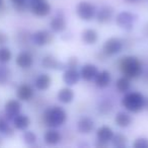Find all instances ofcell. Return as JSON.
<instances>
[{
    "mask_svg": "<svg viewBox=\"0 0 148 148\" xmlns=\"http://www.w3.org/2000/svg\"><path fill=\"white\" fill-rule=\"evenodd\" d=\"M119 69L124 76L136 79L142 75V63L135 56H125L119 61Z\"/></svg>",
    "mask_w": 148,
    "mask_h": 148,
    "instance_id": "cell-1",
    "label": "cell"
},
{
    "mask_svg": "<svg viewBox=\"0 0 148 148\" xmlns=\"http://www.w3.org/2000/svg\"><path fill=\"white\" fill-rule=\"evenodd\" d=\"M67 121V113L60 106H53L45 110L43 113V122L49 128H58Z\"/></svg>",
    "mask_w": 148,
    "mask_h": 148,
    "instance_id": "cell-2",
    "label": "cell"
},
{
    "mask_svg": "<svg viewBox=\"0 0 148 148\" xmlns=\"http://www.w3.org/2000/svg\"><path fill=\"white\" fill-rule=\"evenodd\" d=\"M121 103L127 112L137 114L145 109V97L139 91H128L123 97Z\"/></svg>",
    "mask_w": 148,
    "mask_h": 148,
    "instance_id": "cell-3",
    "label": "cell"
},
{
    "mask_svg": "<svg viewBox=\"0 0 148 148\" xmlns=\"http://www.w3.org/2000/svg\"><path fill=\"white\" fill-rule=\"evenodd\" d=\"M124 44L123 41L119 38L112 37L108 39L103 45V54L107 57H112V56L118 55L121 53L123 50Z\"/></svg>",
    "mask_w": 148,
    "mask_h": 148,
    "instance_id": "cell-4",
    "label": "cell"
},
{
    "mask_svg": "<svg viewBox=\"0 0 148 148\" xmlns=\"http://www.w3.org/2000/svg\"><path fill=\"white\" fill-rule=\"evenodd\" d=\"M76 13L81 21H90L95 17L97 8L88 1H80L76 6Z\"/></svg>",
    "mask_w": 148,
    "mask_h": 148,
    "instance_id": "cell-5",
    "label": "cell"
},
{
    "mask_svg": "<svg viewBox=\"0 0 148 148\" xmlns=\"http://www.w3.org/2000/svg\"><path fill=\"white\" fill-rule=\"evenodd\" d=\"M136 21H137V15L130 11H121L116 16V23L119 25V27L126 31L133 29Z\"/></svg>",
    "mask_w": 148,
    "mask_h": 148,
    "instance_id": "cell-6",
    "label": "cell"
},
{
    "mask_svg": "<svg viewBox=\"0 0 148 148\" xmlns=\"http://www.w3.org/2000/svg\"><path fill=\"white\" fill-rule=\"evenodd\" d=\"M54 39L55 37L52 34V32L47 31V29H40V31L35 32L31 37L32 42L38 47L50 45L54 42Z\"/></svg>",
    "mask_w": 148,
    "mask_h": 148,
    "instance_id": "cell-7",
    "label": "cell"
},
{
    "mask_svg": "<svg viewBox=\"0 0 148 148\" xmlns=\"http://www.w3.org/2000/svg\"><path fill=\"white\" fill-rule=\"evenodd\" d=\"M21 111V103L17 99H9L5 103L4 106V114L5 118L8 121H12L13 118L16 117Z\"/></svg>",
    "mask_w": 148,
    "mask_h": 148,
    "instance_id": "cell-8",
    "label": "cell"
},
{
    "mask_svg": "<svg viewBox=\"0 0 148 148\" xmlns=\"http://www.w3.org/2000/svg\"><path fill=\"white\" fill-rule=\"evenodd\" d=\"M29 9H31L32 13L38 17H44L50 14L52 10V7L50 3L47 1H40V2H35L29 4Z\"/></svg>",
    "mask_w": 148,
    "mask_h": 148,
    "instance_id": "cell-9",
    "label": "cell"
},
{
    "mask_svg": "<svg viewBox=\"0 0 148 148\" xmlns=\"http://www.w3.org/2000/svg\"><path fill=\"white\" fill-rule=\"evenodd\" d=\"M41 64L43 68H45V69H50V70H62L66 68L65 64L58 61L53 55L44 56L41 61Z\"/></svg>",
    "mask_w": 148,
    "mask_h": 148,
    "instance_id": "cell-10",
    "label": "cell"
},
{
    "mask_svg": "<svg viewBox=\"0 0 148 148\" xmlns=\"http://www.w3.org/2000/svg\"><path fill=\"white\" fill-rule=\"evenodd\" d=\"M114 12L115 11H114L113 7L109 6V5H105L95 13L97 21L101 25H106V23H110L114 17Z\"/></svg>",
    "mask_w": 148,
    "mask_h": 148,
    "instance_id": "cell-11",
    "label": "cell"
},
{
    "mask_svg": "<svg viewBox=\"0 0 148 148\" xmlns=\"http://www.w3.org/2000/svg\"><path fill=\"white\" fill-rule=\"evenodd\" d=\"M80 80V73L75 68H66L63 73V81L67 86H73Z\"/></svg>",
    "mask_w": 148,
    "mask_h": 148,
    "instance_id": "cell-12",
    "label": "cell"
},
{
    "mask_svg": "<svg viewBox=\"0 0 148 148\" xmlns=\"http://www.w3.org/2000/svg\"><path fill=\"white\" fill-rule=\"evenodd\" d=\"M15 64L21 69H29L34 64V57L29 52L23 51L17 54L15 58Z\"/></svg>",
    "mask_w": 148,
    "mask_h": 148,
    "instance_id": "cell-13",
    "label": "cell"
},
{
    "mask_svg": "<svg viewBox=\"0 0 148 148\" xmlns=\"http://www.w3.org/2000/svg\"><path fill=\"white\" fill-rule=\"evenodd\" d=\"M34 95H35V90L33 86H31L27 83H23L18 85L16 89V97L21 101H29L34 97Z\"/></svg>",
    "mask_w": 148,
    "mask_h": 148,
    "instance_id": "cell-14",
    "label": "cell"
},
{
    "mask_svg": "<svg viewBox=\"0 0 148 148\" xmlns=\"http://www.w3.org/2000/svg\"><path fill=\"white\" fill-rule=\"evenodd\" d=\"M95 121L89 117H81L77 122V131L80 134H90L95 130Z\"/></svg>",
    "mask_w": 148,
    "mask_h": 148,
    "instance_id": "cell-15",
    "label": "cell"
},
{
    "mask_svg": "<svg viewBox=\"0 0 148 148\" xmlns=\"http://www.w3.org/2000/svg\"><path fill=\"white\" fill-rule=\"evenodd\" d=\"M95 84L97 85L99 88H107L110 85L112 81V75L111 72L108 71V70H101V71H99L95 77Z\"/></svg>",
    "mask_w": 148,
    "mask_h": 148,
    "instance_id": "cell-16",
    "label": "cell"
},
{
    "mask_svg": "<svg viewBox=\"0 0 148 148\" xmlns=\"http://www.w3.org/2000/svg\"><path fill=\"white\" fill-rule=\"evenodd\" d=\"M97 72H99V69L95 64L87 63L81 67L79 73H80V78H82L84 81H92Z\"/></svg>",
    "mask_w": 148,
    "mask_h": 148,
    "instance_id": "cell-17",
    "label": "cell"
},
{
    "mask_svg": "<svg viewBox=\"0 0 148 148\" xmlns=\"http://www.w3.org/2000/svg\"><path fill=\"white\" fill-rule=\"evenodd\" d=\"M62 140V135L56 128H50L44 134V142L49 146H54L60 143Z\"/></svg>",
    "mask_w": 148,
    "mask_h": 148,
    "instance_id": "cell-18",
    "label": "cell"
},
{
    "mask_svg": "<svg viewBox=\"0 0 148 148\" xmlns=\"http://www.w3.org/2000/svg\"><path fill=\"white\" fill-rule=\"evenodd\" d=\"M67 27V23L63 14H56L53 18L50 21V29L54 33H62Z\"/></svg>",
    "mask_w": 148,
    "mask_h": 148,
    "instance_id": "cell-19",
    "label": "cell"
},
{
    "mask_svg": "<svg viewBox=\"0 0 148 148\" xmlns=\"http://www.w3.org/2000/svg\"><path fill=\"white\" fill-rule=\"evenodd\" d=\"M52 78L49 74L42 73L38 75L35 79V87L40 91H45L51 86Z\"/></svg>",
    "mask_w": 148,
    "mask_h": 148,
    "instance_id": "cell-20",
    "label": "cell"
},
{
    "mask_svg": "<svg viewBox=\"0 0 148 148\" xmlns=\"http://www.w3.org/2000/svg\"><path fill=\"white\" fill-rule=\"evenodd\" d=\"M114 131L109 126H101L97 130V141L103 142V143L109 144L111 142L112 138L114 136Z\"/></svg>",
    "mask_w": 148,
    "mask_h": 148,
    "instance_id": "cell-21",
    "label": "cell"
},
{
    "mask_svg": "<svg viewBox=\"0 0 148 148\" xmlns=\"http://www.w3.org/2000/svg\"><path fill=\"white\" fill-rule=\"evenodd\" d=\"M74 91L72 88H70L69 86L63 87L61 88L57 93V99L63 105H68V103H72L74 99Z\"/></svg>",
    "mask_w": 148,
    "mask_h": 148,
    "instance_id": "cell-22",
    "label": "cell"
},
{
    "mask_svg": "<svg viewBox=\"0 0 148 148\" xmlns=\"http://www.w3.org/2000/svg\"><path fill=\"white\" fill-rule=\"evenodd\" d=\"M99 40V34L93 29H86L81 33V41L85 45H95Z\"/></svg>",
    "mask_w": 148,
    "mask_h": 148,
    "instance_id": "cell-23",
    "label": "cell"
},
{
    "mask_svg": "<svg viewBox=\"0 0 148 148\" xmlns=\"http://www.w3.org/2000/svg\"><path fill=\"white\" fill-rule=\"evenodd\" d=\"M13 127L17 130H21L25 131L31 125V119L29 117H27V115H23V114H18L16 117L13 118Z\"/></svg>",
    "mask_w": 148,
    "mask_h": 148,
    "instance_id": "cell-24",
    "label": "cell"
},
{
    "mask_svg": "<svg viewBox=\"0 0 148 148\" xmlns=\"http://www.w3.org/2000/svg\"><path fill=\"white\" fill-rule=\"evenodd\" d=\"M132 117L127 112H119L115 116V124L119 128H127L132 124Z\"/></svg>",
    "mask_w": 148,
    "mask_h": 148,
    "instance_id": "cell-25",
    "label": "cell"
},
{
    "mask_svg": "<svg viewBox=\"0 0 148 148\" xmlns=\"http://www.w3.org/2000/svg\"><path fill=\"white\" fill-rule=\"evenodd\" d=\"M130 87H131V83H130V79L126 76H122L117 79L116 81V89L118 92L120 93H126L129 91Z\"/></svg>",
    "mask_w": 148,
    "mask_h": 148,
    "instance_id": "cell-26",
    "label": "cell"
},
{
    "mask_svg": "<svg viewBox=\"0 0 148 148\" xmlns=\"http://www.w3.org/2000/svg\"><path fill=\"white\" fill-rule=\"evenodd\" d=\"M111 142H112V145H113L114 147L123 148V147H125V146L127 145L128 138H127V136H125L124 134L117 133V134H114Z\"/></svg>",
    "mask_w": 148,
    "mask_h": 148,
    "instance_id": "cell-27",
    "label": "cell"
},
{
    "mask_svg": "<svg viewBox=\"0 0 148 148\" xmlns=\"http://www.w3.org/2000/svg\"><path fill=\"white\" fill-rule=\"evenodd\" d=\"M0 133L6 137H11L14 134V130L8 124V120L6 118H0Z\"/></svg>",
    "mask_w": 148,
    "mask_h": 148,
    "instance_id": "cell-28",
    "label": "cell"
},
{
    "mask_svg": "<svg viewBox=\"0 0 148 148\" xmlns=\"http://www.w3.org/2000/svg\"><path fill=\"white\" fill-rule=\"evenodd\" d=\"M11 76V71L5 64H0V85L6 84Z\"/></svg>",
    "mask_w": 148,
    "mask_h": 148,
    "instance_id": "cell-29",
    "label": "cell"
},
{
    "mask_svg": "<svg viewBox=\"0 0 148 148\" xmlns=\"http://www.w3.org/2000/svg\"><path fill=\"white\" fill-rule=\"evenodd\" d=\"M12 58V53L10 49L4 46H0V64H6Z\"/></svg>",
    "mask_w": 148,
    "mask_h": 148,
    "instance_id": "cell-30",
    "label": "cell"
},
{
    "mask_svg": "<svg viewBox=\"0 0 148 148\" xmlns=\"http://www.w3.org/2000/svg\"><path fill=\"white\" fill-rule=\"evenodd\" d=\"M114 106L113 103H112L111 101H101V103H99V107H97V109H99V112L101 114H103V115H107V114L111 113V111L113 110Z\"/></svg>",
    "mask_w": 148,
    "mask_h": 148,
    "instance_id": "cell-31",
    "label": "cell"
},
{
    "mask_svg": "<svg viewBox=\"0 0 148 148\" xmlns=\"http://www.w3.org/2000/svg\"><path fill=\"white\" fill-rule=\"evenodd\" d=\"M23 139L27 145H34L37 142V135L33 131H25L23 135Z\"/></svg>",
    "mask_w": 148,
    "mask_h": 148,
    "instance_id": "cell-32",
    "label": "cell"
},
{
    "mask_svg": "<svg viewBox=\"0 0 148 148\" xmlns=\"http://www.w3.org/2000/svg\"><path fill=\"white\" fill-rule=\"evenodd\" d=\"M133 147L135 148H148V139L145 137H139L133 142Z\"/></svg>",
    "mask_w": 148,
    "mask_h": 148,
    "instance_id": "cell-33",
    "label": "cell"
},
{
    "mask_svg": "<svg viewBox=\"0 0 148 148\" xmlns=\"http://www.w3.org/2000/svg\"><path fill=\"white\" fill-rule=\"evenodd\" d=\"M10 2L18 11H25L27 7V0H10Z\"/></svg>",
    "mask_w": 148,
    "mask_h": 148,
    "instance_id": "cell-34",
    "label": "cell"
},
{
    "mask_svg": "<svg viewBox=\"0 0 148 148\" xmlns=\"http://www.w3.org/2000/svg\"><path fill=\"white\" fill-rule=\"evenodd\" d=\"M78 58L77 57H70L67 60V64H66V67L67 68H75L77 69V66H78Z\"/></svg>",
    "mask_w": 148,
    "mask_h": 148,
    "instance_id": "cell-35",
    "label": "cell"
},
{
    "mask_svg": "<svg viewBox=\"0 0 148 148\" xmlns=\"http://www.w3.org/2000/svg\"><path fill=\"white\" fill-rule=\"evenodd\" d=\"M8 42V36L0 31V46H4Z\"/></svg>",
    "mask_w": 148,
    "mask_h": 148,
    "instance_id": "cell-36",
    "label": "cell"
},
{
    "mask_svg": "<svg viewBox=\"0 0 148 148\" xmlns=\"http://www.w3.org/2000/svg\"><path fill=\"white\" fill-rule=\"evenodd\" d=\"M144 34H145V35L148 37V23L144 25Z\"/></svg>",
    "mask_w": 148,
    "mask_h": 148,
    "instance_id": "cell-37",
    "label": "cell"
},
{
    "mask_svg": "<svg viewBox=\"0 0 148 148\" xmlns=\"http://www.w3.org/2000/svg\"><path fill=\"white\" fill-rule=\"evenodd\" d=\"M125 1L128 3H136V2H138V1H140V0H125Z\"/></svg>",
    "mask_w": 148,
    "mask_h": 148,
    "instance_id": "cell-38",
    "label": "cell"
},
{
    "mask_svg": "<svg viewBox=\"0 0 148 148\" xmlns=\"http://www.w3.org/2000/svg\"><path fill=\"white\" fill-rule=\"evenodd\" d=\"M40 1H45V0H29V4L35 2H40Z\"/></svg>",
    "mask_w": 148,
    "mask_h": 148,
    "instance_id": "cell-39",
    "label": "cell"
},
{
    "mask_svg": "<svg viewBox=\"0 0 148 148\" xmlns=\"http://www.w3.org/2000/svg\"><path fill=\"white\" fill-rule=\"evenodd\" d=\"M3 5H4V0H0V9L2 8Z\"/></svg>",
    "mask_w": 148,
    "mask_h": 148,
    "instance_id": "cell-40",
    "label": "cell"
},
{
    "mask_svg": "<svg viewBox=\"0 0 148 148\" xmlns=\"http://www.w3.org/2000/svg\"><path fill=\"white\" fill-rule=\"evenodd\" d=\"M145 109L148 110V97L147 99H145Z\"/></svg>",
    "mask_w": 148,
    "mask_h": 148,
    "instance_id": "cell-41",
    "label": "cell"
},
{
    "mask_svg": "<svg viewBox=\"0 0 148 148\" xmlns=\"http://www.w3.org/2000/svg\"><path fill=\"white\" fill-rule=\"evenodd\" d=\"M0 145H2V140L0 139Z\"/></svg>",
    "mask_w": 148,
    "mask_h": 148,
    "instance_id": "cell-42",
    "label": "cell"
}]
</instances>
